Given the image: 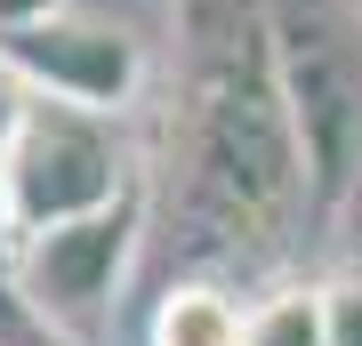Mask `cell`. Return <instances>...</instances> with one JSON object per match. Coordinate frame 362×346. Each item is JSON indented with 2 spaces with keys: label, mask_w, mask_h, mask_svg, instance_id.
Returning a JSON list of instances; mask_svg holds the SVG:
<instances>
[{
  "label": "cell",
  "mask_w": 362,
  "mask_h": 346,
  "mask_svg": "<svg viewBox=\"0 0 362 346\" xmlns=\"http://www.w3.org/2000/svg\"><path fill=\"white\" fill-rule=\"evenodd\" d=\"M153 178L202 266H274L314 218L266 0H177Z\"/></svg>",
  "instance_id": "6da1fadb"
},
{
  "label": "cell",
  "mask_w": 362,
  "mask_h": 346,
  "mask_svg": "<svg viewBox=\"0 0 362 346\" xmlns=\"http://www.w3.org/2000/svg\"><path fill=\"white\" fill-rule=\"evenodd\" d=\"M129 185H145V169L121 137V113L25 97V121L8 137V242L57 218H81V209H105Z\"/></svg>",
  "instance_id": "7a4b0ae2"
},
{
  "label": "cell",
  "mask_w": 362,
  "mask_h": 346,
  "mask_svg": "<svg viewBox=\"0 0 362 346\" xmlns=\"http://www.w3.org/2000/svg\"><path fill=\"white\" fill-rule=\"evenodd\" d=\"M274 57H282L314 218H338L362 178V57L322 16H298V8H274Z\"/></svg>",
  "instance_id": "3957f363"
},
{
  "label": "cell",
  "mask_w": 362,
  "mask_h": 346,
  "mask_svg": "<svg viewBox=\"0 0 362 346\" xmlns=\"http://www.w3.org/2000/svg\"><path fill=\"white\" fill-rule=\"evenodd\" d=\"M145 209H153V178L129 185L121 202L81 209V218H57L40 233H16L0 250V274L33 298L40 314H57L65 330H89V322L121 298V274L145 242Z\"/></svg>",
  "instance_id": "277c9868"
},
{
  "label": "cell",
  "mask_w": 362,
  "mask_h": 346,
  "mask_svg": "<svg viewBox=\"0 0 362 346\" xmlns=\"http://www.w3.org/2000/svg\"><path fill=\"white\" fill-rule=\"evenodd\" d=\"M0 64H8L33 97H65V105L121 113V121H129L145 105V89H153L145 40L129 25H113V16L81 8V0H65V8H49V16H25V25H0Z\"/></svg>",
  "instance_id": "5b68a950"
},
{
  "label": "cell",
  "mask_w": 362,
  "mask_h": 346,
  "mask_svg": "<svg viewBox=\"0 0 362 346\" xmlns=\"http://www.w3.org/2000/svg\"><path fill=\"white\" fill-rule=\"evenodd\" d=\"M250 306L233 298L218 274H185L153 298V322H145V346H242Z\"/></svg>",
  "instance_id": "8992f818"
},
{
  "label": "cell",
  "mask_w": 362,
  "mask_h": 346,
  "mask_svg": "<svg viewBox=\"0 0 362 346\" xmlns=\"http://www.w3.org/2000/svg\"><path fill=\"white\" fill-rule=\"evenodd\" d=\"M242 346H322V282H282L250 306Z\"/></svg>",
  "instance_id": "52a82bcc"
},
{
  "label": "cell",
  "mask_w": 362,
  "mask_h": 346,
  "mask_svg": "<svg viewBox=\"0 0 362 346\" xmlns=\"http://www.w3.org/2000/svg\"><path fill=\"white\" fill-rule=\"evenodd\" d=\"M0 346H81V330H65L57 314H40L33 298L0 274Z\"/></svg>",
  "instance_id": "ba28073f"
},
{
  "label": "cell",
  "mask_w": 362,
  "mask_h": 346,
  "mask_svg": "<svg viewBox=\"0 0 362 346\" xmlns=\"http://www.w3.org/2000/svg\"><path fill=\"white\" fill-rule=\"evenodd\" d=\"M322 346H362V258L322 274Z\"/></svg>",
  "instance_id": "9c48e42d"
},
{
  "label": "cell",
  "mask_w": 362,
  "mask_h": 346,
  "mask_svg": "<svg viewBox=\"0 0 362 346\" xmlns=\"http://www.w3.org/2000/svg\"><path fill=\"white\" fill-rule=\"evenodd\" d=\"M25 81L0 64V250H8V137H16V121H25Z\"/></svg>",
  "instance_id": "30bf717a"
},
{
  "label": "cell",
  "mask_w": 362,
  "mask_h": 346,
  "mask_svg": "<svg viewBox=\"0 0 362 346\" xmlns=\"http://www.w3.org/2000/svg\"><path fill=\"white\" fill-rule=\"evenodd\" d=\"M49 8H65V0H0V25H25V16H49Z\"/></svg>",
  "instance_id": "8fae6325"
},
{
  "label": "cell",
  "mask_w": 362,
  "mask_h": 346,
  "mask_svg": "<svg viewBox=\"0 0 362 346\" xmlns=\"http://www.w3.org/2000/svg\"><path fill=\"white\" fill-rule=\"evenodd\" d=\"M338 218L354 226V242H362V178H354V193H346V209H338Z\"/></svg>",
  "instance_id": "7c38bea8"
},
{
  "label": "cell",
  "mask_w": 362,
  "mask_h": 346,
  "mask_svg": "<svg viewBox=\"0 0 362 346\" xmlns=\"http://www.w3.org/2000/svg\"><path fill=\"white\" fill-rule=\"evenodd\" d=\"M354 16H362V0H354Z\"/></svg>",
  "instance_id": "4fadbf2b"
}]
</instances>
